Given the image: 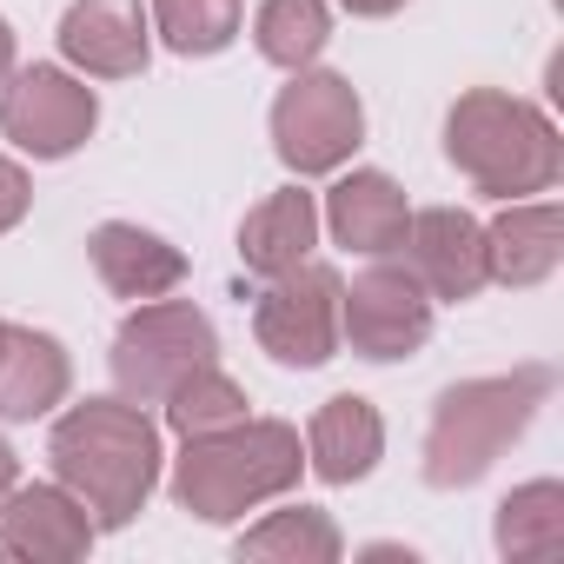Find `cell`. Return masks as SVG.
Returning a JSON list of instances; mask_svg holds the SVG:
<instances>
[{
    "label": "cell",
    "mask_w": 564,
    "mask_h": 564,
    "mask_svg": "<svg viewBox=\"0 0 564 564\" xmlns=\"http://www.w3.org/2000/svg\"><path fill=\"white\" fill-rule=\"evenodd\" d=\"M379 452H386V425H379L372 399L346 392V399H326V405H319V419H313V432H306V458H313V471H319L326 485L366 478V471L379 465Z\"/></svg>",
    "instance_id": "obj_17"
},
{
    "label": "cell",
    "mask_w": 564,
    "mask_h": 564,
    "mask_svg": "<svg viewBox=\"0 0 564 564\" xmlns=\"http://www.w3.org/2000/svg\"><path fill=\"white\" fill-rule=\"evenodd\" d=\"M246 419V392L219 372V366H193L173 392H166V425L180 438H206V432H226Z\"/></svg>",
    "instance_id": "obj_22"
},
{
    "label": "cell",
    "mask_w": 564,
    "mask_h": 564,
    "mask_svg": "<svg viewBox=\"0 0 564 564\" xmlns=\"http://www.w3.org/2000/svg\"><path fill=\"white\" fill-rule=\"evenodd\" d=\"M300 432L279 425V419H239L226 432H206V438H186V458L173 471V498L206 518V524H226L279 491L300 485Z\"/></svg>",
    "instance_id": "obj_2"
},
{
    "label": "cell",
    "mask_w": 564,
    "mask_h": 564,
    "mask_svg": "<svg viewBox=\"0 0 564 564\" xmlns=\"http://www.w3.org/2000/svg\"><path fill=\"white\" fill-rule=\"evenodd\" d=\"M339 339H352L359 359H412L432 339V293L412 279V265H372L339 293Z\"/></svg>",
    "instance_id": "obj_8"
},
{
    "label": "cell",
    "mask_w": 564,
    "mask_h": 564,
    "mask_svg": "<svg viewBox=\"0 0 564 564\" xmlns=\"http://www.w3.org/2000/svg\"><path fill=\"white\" fill-rule=\"evenodd\" d=\"M94 518L67 485H14L0 498V551L8 557H87Z\"/></svg>",
    "instance_id": "obj_11"
},
{
    "label": "cell",
    "mask_w": 564,
    "mask_h": 564,
    "mask_svg": "<svg viewBox=\"0 0 564 564\" xmlns=\"http://www.w3.org/2000/svg\"><path fill=\"white\" fill-rule=\"evenodd\" d=\"M94 120H100L94 87H80L61 67H21L0 87V133L34 160H67L94 133Z\"/></svg>",
    "instance_id": "obj_9"
},
{
    "label": "cell",
    "mask_w": 564,
    "mask_h": 564,
    "mask_svg": "<svg viewBox=\"0 0 564 564\" xmlns=\"http://www.w3.org/2000/svg\"><path fill=\"white\" fill-rule=\"evenodd\" d=\"M498 551L505 557H557L564 551V485L538 478L498 505Z\"/></svg>",
    "instance_id": "obj_19"
},
{
    "label": "cell",
    "mask_w": 564,
    "mask_h": 564,
    "mask_svg": "<svg viewBox=\"0 0 564 564\" xmlns=\"http://www.w3.org/2000/svg\"><path fill=\"white\" fill-rule=\"evenodd\" d=\"M557 252H564V219L551 199H531V206L511 199V213L485 226V272L498 286H538V279L557 272Z\"/></svg>",
    "instance_id": "obj_15"
},
{
    "label": "cell",
    "mask_w": 564,
    "mask_h": 564,
    "mask_svg": "<svg viewBox=\"0 0 564 564\" xmlns=\"http://www.w3.org/2000/svg\"><path fill=\"white\" fill-rule=\"evenodd\" d=\"M87 252H94V272L107 279V293H120V300H166L186 279V252L147 226H127V219L94 226Z\"/></svg>",
    "instance_id": "obj_13"
},
{
    "label": "cell",
    "mask_w": 564,
    "mask_h": 564,
    "mask_svg": "<svg viewBox=\"0 0 564 564\" xmlns=\"http://www.w3.org/2000/svg\"><path fill=\"white\" fill-rule=\"evenodd\" d=\"M213 319L186 300H147L113 339V379L133 405H160L193 366H213Z\"/></svg>",
    "instance_id": "obj_5"
},
{
    "label": "cell",
    "mask_w": 564,
    "mask_h": 564,
    "mask_svg": "<svg viewBox=\"0 0 564 564\" xmlns=\"http://www.w3.org/2000/svg\"><path fill=\"white\" fill-rule=\"evenodd\" d=\"M366 133V107L352 94V80L339 74H293V87L272 100V147L293 173H333L346 166V153Z\"/></svg>",
    "instance_id": "obj_7"
},
{
    "label": "cell",
    "mask_w": 564,
    "mask_h": 564,
    "mask_svg": "<svg viewBox=\"0 0 564 564\" xmlns=\"http://www.w3.org/2000/svg\"><path fill=\"white\" fill-rule=\"evenodd\" d=\"M28 206H34V193H28V173H21L14 160H0V232H8V226H21V219H28Z\"/></svg>",
    "instance_id": "obj_24"
},
{
    "label": "cell",
    "mask_w": 564,
    "mask_h": 564,
    "mask_svg": "<svg viewBox=\"0 0 564 564\" xmlns=\"http://www.w3.org/2000/svg\"><path fill=\"white\" fill-rule=\"evenodd\" d=\"M326 226L339 246L366 252V259H386L405 246V226H412V206L405 193L386 180V173H346L333 193H326Z\"/></svg>",
    "instance_id": "obj_14"
},
{
    "label": "cell",
    "mask_w": 564,
    "mask_h": 564,
    "mask_svg": "<svg viewBox=\"0 0 564 564\" xmlns=\"http://www.w3.org/2000/svg\"><path fill=\"white\" fill-rule=\"evenodd\" d=\"M239 0H153V21L173 54H219L239 34Z\"/></svg>",
    "instance_id": "obj_23"
},
{
    "label": "cell",
    "mask_w": 564,
    "mask_h": 564,
    "mask_svg": "<svg viewBox=\"0 0 564 564\" xmlns=\"http://www.w3.org/2000/svg\"><path fill=\"white\" fill-rule=\"evenodd\" d=\"M54 478L87 505L94 524L120 531L140 518V505L160 485V432L127 399H87L54 425Z\"/></svg>",
    "instance_id": "obj_1"
},
{
    "label": "cell",
    "mask_w": 564,
    "mask_h": 564,
    "mask_svg": "<svg viewBox=\"0 0 564 564\" xmlns=\"http://www.w3.org/2000/svg\"><path fill=\"white\" fill-rule=\"evenodd\" d=\"M61 54L94 80H133L147 67V8L140 0H74L61 21Z\"/></svg>",
    "instance_id": "obj_12"
},
{
    "label": "cell",
    "mask_w": 564,
    "mask_h": 564,
    "mask_svg": "<svg viewBox=\"0 0 564 564\" xmlns=\"http://www.w3.org/2000/svg\"><path fill=\"white\" fill-rule=\"evenodd\" d=\"M8 74H14V28L0 21V80H8Z\"/></svg>",
    "instance_id": "obj_25"
},
{
    "label": "cell",
    "mask_w": 564,
    "mask_h": 564,
    "mask_svg": "<svg viewBox=\"0 0 564 564\" xmlns=\"http://www.w3.org/2000/svg\"><path fill=\"white\" fill-rule=\"evenodd\" d=\"M67 352L61 339L47 333H28V326H8L0 339V419H41L67 399Z\"/></svg>",
    "instance_id": "obj_18"
},
{
    "label": "cell",
    "mask_w": 564,
    "mask_h": 564,
    "mask_svg": "<svg viewBox=\"0 0 564 564\" xmlns=\"http://www.w3.org/2000/svg\"><path fill=\"white\" fill-rule=\"evenodd\" d=\"M346 8H352V14H399L405 0H346Z\"/></svg>",
    "instance_id": "obj_26"
},
{
    "label": "cell",
    "mask_w": 564,
    "mask_h": 564,
    "mask_svg": "<svg viewBox=\"0 0 564 564\" xmlns=\"http://www.w3.org/2000/svg\"><path fill=\"white\" fill-rule=\"evenodd\" d=\"M252 34H259V54L272 67H293L300 74V67H313L326 54L333 14H326V0H265L259 21H252Z\"/></svg>",
    "instance_id": "obj_20"
},
{
    "label": "cell",
    "mask_w": 564,
    "mask_h": 564,
    "mask_svg": "<svg viewBox=\"0 0 564 564\" xmlns=\"http://www.w3.org/2000/svg\"><path fill=\"white\" fill-rule=\"evenodd\" d=\"M239 557H286V564H333L339 557V524L313 505L272 511L265 524H252L239 538Z\"/></svg>",
    "instance_id": "obj_21"
},
{
    "label": "cell",
    "mask_w": 564,
    "mask_h": 564,
    "mask_svg": "<svg viewBox=\"0 0 564 564\" xmlns=\"http://www.w3.org/2000/svg\"><path fill=\"white\" fill-rule=\"evenodd\" d=\"M0 339H8V326H0Z\"/></svg>",
    "instance_id": "obj_28"
},
{
    "label": "cell",
    "mask_w": 564,
    "mask_h": 564,
    "mask_svg": "<svg viewBox=\"0 0 564 564\" xmlns=\"http://www.w3.org/2000/svg\"><path fill=\"white\" fill-rule=\"evenodd\" d=\"M313 239H319V199H313L306 186H286V193H272V199H259V206L246 213V226H239V259H246V272L272 279V272L300 265V259L313 252Z\"/></svg>",
    "instance_id": "obj_16"
},
{
    "label": "cell",
    "mask_w": 564,
    "mask_h": 564,
    "mask_svg": "<svg viewBox=\"0 0 564 564\" xmlns=\"http://www.w3.org/2000/svg\"><path fill=\"white\" fill-rule=\"evenodd\" d=\"M405 265H412V279L432 293V300H478L485 293V226L471 219V213H458V206H425V213H412V226H405Z\"/></svg>",
    "instance_id": "obj_10"
},
{
    "label": "cell",
    "mask_w": 564,
    "mask_h": 564,
    "mask_svg": "<svg viewBox=\"0 0 564 564\" xmlns=\"http://www.w3.org/2000/svg\"><path fill=\"white\" fill-rule=\"evenodd\" d=\"M339 293H346V279L333 265H313V259L272 272L259 293V313H252L259 346L279 366H300V372L326 366L339 352Z\"/></svg>",
    "instance_id": "obj_6"
},
{
    "label": "cell",
    "mask_w": 564,
    "mask_h": 564,
    "mask_svg": "<svg viewBox=\"0 0 564 564\" xmlns=\"http://www.w3.org/2000/svg\"><path fill=\"white\" fill-rule=\"evenodd\" d=\"M445 153L452 166L478 186V193H498V199H518V193H544L564 166V140L557 127L518 100V94H498V87H478L452 107L445 120Z\"/></svg>",
    "instance_id": "obj_3"
},
{
    "label": "cell",
    "mask_w": 564,
    "mask_h": 564,
    "mask_svg": "<svg viewBox=\"0 0 564 564\" xmlns=\"http://www.w3.org/2000/svg\"><path fill=\"white\" fill-rule=\"evenodd\" d=\"M551 399V372L544 366H518L505 379H465L438 399L432 412V432H425V485L438 491H458V485H478L505 445L538 419V405Z\"/></svg>",
    "instance_id": "obj_4"
},
{
    "label": "cell",
    "mask_w": 564,
    "mask_h": 564,
    "mask_svg": "<svg viewBox=\"0 0 564 564\" xmlns=\"http://www.w3.org/2000/svg\"><path fill=\"white\" fill-rule=\"evenodd\" d=\"M8 491H14V452L0 445V498H8Z\"/></svg>",
    "instance_id": "obj_27"
}]
</instances>
